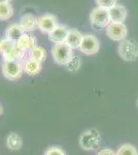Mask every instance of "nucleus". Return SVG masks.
<instances>
[{"label":"nucleus","instance_id":"nucleus-1","mask_svg":"<svg viewBox=\"0 0 138 155\" xmlns=\"http://www.w3.org/2000/svg\"><path fill=\"white\" fill-rule=\"evenodd\" d=\"M100 144H101V134L95 128L88 129L79 137V146L86 151H93L98 149Z\"/></svg>","mask_w":138,"mask_h":155},{"label":"nucleus","instance_id":"nucleus-2","mask_svg":"<svg viewBox=\"0 0 138 155\" xmlns=\"http://www.w3.org/2000/svg\"><path fill=\"white\" fill-rule=\"evenodd\" d=\"M52 56L54 61L59 65H66L73 57V49L70 48L66 42L56 44L52 48Z\"/></svg>","mask_w":138,"mask_h":155},{"label":"nucleus","instance_id":"nucleus-3","mask_svg":"<svg viewBox=\"0 0 138 155\" xmlns=\"http://www.w3.org/2000/svg\"><path fill=\"white\" fill-rule=\"evenodd\" d=\"M90 22L95 29L106 28L111 23L108 8L96 6L90 14Z\"/></svg>","mask_w":138,"mask_h":155},{"label":"nucleus","instance_id":"nucleus-4","mask_svg":"<svg viewBox=\"0 0 138 155\" xmlns=\"http://www.w3.org/2000/svg\"><path fill=\"white\" fill-rule=\"evenodd\" d=\"M117 52L122 59L125 61L132 62L138 58V44L133 39H124L120 41Z\"/></svg>","mask_w":138,"mask_h":155},{"label":"nucleus","instance_id":"nucleus-5","mask_svg":"<svg viewBox=\"0 0 138 155\" xmlns=\"http://www.w3.org/2000/svg\"><path fill=\"white\" fill-rule=\"evenodd\" d=\"M24 72L23 62L20 61H3L2 63V74L9 81H17Z\"/></svg>","mask_w":138,"mask_h":155},{"label":"nucleus","instance_id":"nucleus-6","mask_svg":"<svg viewBox=\"0 0 138 155\" xmlns=\"http://www.w3.org/2000/svg\"><path fill=\"white\" fill-rule=\"evenodd\" d=\"M100 49L99 39L93 34H86L82 37L79 50L86 55H95Z\"/></svg>","mask_w":138,"mask_h":155},{"label":"nucleus","instance_id":"nucleus-7","mask_svg":"<svg viewBox=\"0 0 138 155\" xmlns=\"http://www.w3.org/2000/svg\"><path fill=\"white\" fill-rule=\"evenodd\" d=\"M106 35L115 41H122L127 38L128 28L124 23H110L106 27Z\"/></svg>","mask_w":138,"mask_h":155},{"label":"nucleus","instance_id":"nucleus-8","mask_svg":"<svg viewBox=\"0 0 138 155\" xmlns=\"http://www.w3.org/2000/svg\"><path fill=\"white\" fill-rule=\"evenodd\" d=\"M58 25V20L54 15L46 14L37 18V28L43 34L49 35Z\"/></svg>","mask_w":138,"mask_h":155},{"label":"nucleus","instance_id":"nucleus-9","mask_svg":"<svg viewBox=\"0 0 138 155\" xmlns=\"http://www.w3.org/2000/svg\"><path fill=\"white\" fill-rule=\"evenodd\" d=\"M69 28L65 25H58L51 33L49 34V38L52 42L56 44H62L66 41L67 35H68Z\"/></svg>","mask_w":138,"mask_h":155},{"label":"nucleus","instance_id":"nucleus-10","mask_svg":"<svg viewBox=\"0 0 138 155\" xmlns=\"http://www.w3.org/2000/svg\"><path fill=\"white\" fill-rule=\"evenodd\" d=\"M111 23H124L127 19L128 12L126 7L122 4H117L109 9Z\"/></svg>","mask_w":138,"mask_h":155},{"label":"nucleus","instance_id":"nucleus-11","mask_svg":"<svg viewBox=\"0 0 138 155\" xmlns=\"http://www.w3.org/2000/svg\"><path fill=\"white\" fill-rule=\"evenodd\" d=\"M16 46L24 52H27V51L30 52L31 50H33L35 47H37L36 37L34 35H31V34L25 33L24 35L17 41Z\"/></svg>","mask_w":138,"mask_h":155},{"label":"nucleus","instance_id":"nucleus-12","mask_svg":"<svg viewBox=\"0 0 138 155\" xmlns=\"http://www.w3.org/2000/svg\"><path fill=\"white\" fill-rule=\"evenodd\" d=\"M25 33H26V31L22 28V26L20 24H11V25H9L5 30V37L11 39L14 44H17V41H19Z\"/></svg>","mask_w":138,"mask_h":155},{"label":"nucleus","instance_id":"nucleus-13","mask_svg":"<svg viewBox=\"0 0 138 155\" xmlns=\"http://www.w3.org/2000/svg\"><path fill=\"white\" fill-rule=\"evenodd\" d=\"M41 63L36 60L32 59V58H29L26 59L25 61H23V69H24V72H26L28 76H36L38 74L39 72L41 71Z\"/></svg>","mask_w":138,"mask_h":155},{"label":"nucleus","instance_id":"nucleus-14","mask_svg":"<svg viewBox=\"0 0 138 155\" xmlns=\"http://www.w3.org/2000/svg\"><path fill=\"white\" fill-rule=\"evenodd\" d=\"M82 37H84V35L81 33V31H79V30L75 28H72V29H69L68 35H67L66 41L65 42L73 50L79 49V46H81V42L82 41Z\"/></svg>","mask_w":138,"mask_h":155},{"label":"nucleus","instance_id":"nucleus-15","mask_svg":"<svg viewBox=\"0 0 138 155\" xmlns=\"http://www.w3.org/2000/svg\"><path fill=\"white\" fill-rule=\"evenodd\" d=\"M20 25L25 31H32L37 27V18L32 14H25L21 17Z\"/></svg>","mask_w":138,"mask_h":155},{"label":"nucleus","instance_id":"nucleus-16","mask_svg":"<svg viewBox=\"0 0 138 155\" xmlns=\"http://www.w3.org/2000/svg\"><path fill=\"white\" fill-rule=\"evenodd\" d=\"M25 53L26 52L22 51L21 49H19L17 46H14V48L9 50L8 52H6L5 54L2 55L3 61H20L23 62L25 59Z\"/></svg>","mask_w":138,"mask_h":155},{"label":"nucleus","instance_id":"nucleus-17","mask_svg":"<svg viewBox=\"0 0 138 155\" xmlns=\"http://www.w3.org/2000/svg\"><path fill=\"white\" fill-rule=\"evenodd\" d=\"M23 145V141H22V137L19 136L18 134L11 132L6 137V146L8 149L12 150V151H17L20 150Z\"/></svg>","mask_w":138,"mask_h":155},{"label":"nucleus","instance_id":"nucleus-18","mask_svg":"<svg viewBox=\"0 0 138 155\" xmlns=\"http://www.w3.org/2000/svg\"><path fill=\"white\" fill-rule=\"evenodd\" d=\"M29 53H30V58L36 60V61L40 62V63L44 62V61H46V59H47L46 49L42 48V47H40V46L35 47V48L33 50H31Z\"/></svg>","mask_w":138,"mask_h":155},{"label":"nucleus","instance_id":"nucleus-19","mask_svg":"<svg viewBox=\"0 0 138 155\" xmlns=\"http://www.w3.org/2000/svg\"><path fill=\"white\" fill-rule=\"evenodd\" d=\"M12 15H14V8L9 2L0 3V20L1 21H6L11 19Z\"/></svg>","mask_w":138,"mask_h":155},{"label":"nucleus","instance_id":"nucleus-20","mask_svg":"<svg viewBox=\"0 0 138 155\" xmlns=\"http://www.w3.org/2000/svg\"><path fill=\"white\" fill-rule=\"evenodd\" d=\"M117 155H138V151L133 145L124 144L117 149Z\"/></svg>","mask_w":138,"mask_h":155},{"label":"nucleus","instance_id":"nucleus-21","mask_svg":"<svg viewBox=\"0 0 138 155\" xmlns=\"http://www.w3.org/2000/svg\"><path fill=\"white\" fill-rule=\"evenodd\" d=\"M14 46H16V44L14 41H11V39L4 36L3 38L0 39V53L2 55L5 54L6 52H8L9 50L14 48Z\"/></svg>","mask_w":138,"mask_h":155},{"label":"nucleus","instance_id":"nucleus-22","mask_svg":"<svg viewBox=\"0 0 138 155\" xmlns=\"http://www.w3.org/2000/svg\"><path fill=\"white\" fill-rule=\"evenodd\" d=\"M65 66H66V68L69 71H76L79 68V66H81V58L77 57L76 55H73L71 60Z\"/></svg>","mask_w":138,"mask_h":155},{"label":"nucleus","instance_id":"nucleus-23","mask_svg":"<svg viewBox=\"0 0 138 155\" xmlns=\"http://www.w3.org/2000/svg\"><path fill=\"white\" fill-rule=\"evenodd\" d=\"M97 6L100 7H104V8H108L110 9L111 7H114V5H117V0H95Z\"/></svg>","mask_w":138,"mask_h":155},{"label":"nucleus","instance_id":"nucleus-24","mask_svg":"<svg viewBox=\"0 0 138 155\" xmlns=\"http://www.w3.org/2000/svg\"><path fill=\"white\" fill-rule=\"evenodd\" d=\"M44 155H66V153H65L64 150L62 148H60V147L51 146L46 150Z\"/></svg>","mask_w":138,"mask_h":155},{"label":"nucleus","instance_id":"nucleus-25","mask_svg":"<svg viewBox=\"0 0 138 155\" xmlns=\"http://www.w3.org/2000/svg\"><path fill=\"white\" fill-rule=\"evenodd\" d=\"M97 155H117V152L109 148H103L97 153Z\"/></svg>","mask_w":138,"mask_h":155},{"label":"nucleus","instance_id":"nucleus-26","mask_svg":"<svg viewBox=\"0 0 138 155\" xmlns=\"http://www.w3.org/2000/svg\"><path fill=\"white\" fill-rule=\"evenodd\" d=\"M3 114V107H2V104H0V116Z\"/></svg>","mask_w":138,"mask_h":155},{"label":"nucleus","instance_id":"nucleus-27","mask_svg":"<svg viewBox=\"0 0 138 155\" xmlns=\"http://www.w3.org/2000/svg\"><path fill=\"white\" fill-rule=\"evenodd\" d=\"M3 2H9V0H0V3H3Z\"/></svg>","mask_w":138,"mask_h":155},{"label":"nucleus","instance_id":"nucleus-28","mask_svg":"<svg viewBox=\"0 0 138 155\" xmlns=\"http://www.w3.org/2000/svg\"><path fill=\"white\" fill-rule=\"evenodd\" d=\"M137 107H138V99H137Z\"/></svg>","mask_w":138,"mask_h":155},{"label":"nucleus","instance_id":"nucleus-29","mask_svg":"<svg viewBox=\"0 0 138 155\" xmlns=\"http://www.w3.org/2000/svg\"><path fill=\"white\" fill-rule=\"evenodd\" d=\"M9 1H11V0H9Z\"/></svg>","mask_w":138,"mask_h":155}]
</instances>
